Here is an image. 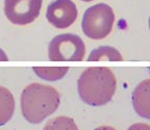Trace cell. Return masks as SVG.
Listing matches in <instances>:
<instances>
[{
    "instance_id": "1",
    "label": "cell",
    "mask_w": 150,
    "mask_h": 130,
    "mask_svg": "<svg viewBox=\"0 0 150 130\" xmlns=\"http://www.w3.org/2000/svg\"><path fill=\"white\" fill-rule=\"evenodd\" d=\"M117 80L108 68H88L77 80L79 97L92 106H102L115 95Z\"/></svg>"
},
{
    "instance_id": "2",
    "label": "cell",
    "mask_w": 150,
    "mask_h": 130,
    "mask_svg": "<svg viewBox=\"0 0 150 130\" xmlns=\"http://www.w3.org/2000/svg\"><path fill=\"white\" fill-rule=\"evenodd\" d=\"M61 103V96L53 86L33 82L21 94V110L31 124H39L49 117Z\"/></svg>"
},
{
    "instance_id": "3",
    "label": "cell",
    "mask_w": 150,
    "mask_h": 130,
    "mask_svg": "<svg viewBox=\"0 0 150 130\" xmlns=\"http://www.w3.org/2000/svg\"><path fill=\"white\" fill-rule=\"evenodd\" d=\"M115 14L112 8L105 3H98L84 12L81 21L82 31L92 40L106 37L112 29Z\"/></svg>"
},
{
    "instance_id": "4",
    "label": "cell",
    "mask_w": 150,
    "mask_h": 130,
    "mask_svg": "<svg viewBox=\"0 0 150 130\" xmlns=\"http://www.w3.org/2000/svg\"><path fill=\"white\" fill-rule=\"evenodd\" d=\"M84 54L83 41L72 33L56 35L48 47V57L52 61H81Z\"/></svg>"
},
{
    "instance_id": "5",
    "label": "cell",
    "mask_w": 150,
    "mask_h": 130,
    "mask_svg": "<svg viewBox=\"0 0 150 130\" xmlns=\"http://www.w3.org/2000/svg\"><path fill=\"white\" fill-rule=\"evenodd\" d=\"M43 0H4V14L13 24L27 25L39 17Z\"/></svg>"
},
{
    "instance_id": "6",
    "label": "cell",
    "mask_w": 150,
    "mask_h": 130,
    "mask_svg": "<svg viewBox=\"0 0 150 130\" xmlns=\"http://www.w3.org/2000/svg\"><path fill=\"white\" fill-rule=\"evenodd\" d=\"M77 7L71 0H55L47 7V20L59 29L70 27L77 19Z\"/></svg>"
},
{
    "instance_id": "7",
    "label": "cell",
    "mask_w": 150,
    "mask_h": 130,
    "mask_svg": "<svg viewBox=\"0 0 150 130\" xmlns=\"http://www.w3.org/2000/svg\"><path fill=\"white\" fill-rule=\"evenodd\" d=\"M132 106L142 118L150 120V79L141 81L132 93Z\"/></svg>"
},
{
    "instance_id": "8",
    "label": "cell",
    "mask_w": 150,
    "mask_h": 130,
    "mask_svg": "<svg viewBox=\"0 0 150 130\" xmlns=\"http://www.w3.org/2000/svg\"><path fill=\"white\" fill-rule=\"evenodd\" d=\"M15 110V99L11 91L0 86V126L12 119Z\"/></svg>"
},
{
    "instance_id": "9",
    "label": "cell",
    "mask_w": 150,
    "mask_h": 130,
    "mask_svg": "<svg viewBox=\"0 0 150 130\" xmlns=\"http://www.w3.org/2000/svg\"><path fill=\"white\" fill-rule=\"evenodd\" d=\"M122 61L121 53L117 49L110 46H100L95 48L90 53L88 61Z\"/></svg>"
},
{
    "instance_id": "10",
    "label": "cell",
    "mask_w": 150,
    "mask_h": 130,
    "mask_svg": "<svg viewBox=\"0 0 150 130\" xmlns=\"http://www.w3.org/2000/svg\"><path fill=\"white\" fill-rule=\"evenodd\" d=\"M33 71L38 77L47 80V81H55L62 79L67 72L69 68L67 67H33Z\"/></svg>"
},
{
    "instance_id": "11",
    "label": "cell",
    "mask_w": 150,
    "mask_h": 130,
    "mask_svg": "<svg viewBox=\"0 0 150 130\" xmlns=\"http://www.w3.org/2000/svg\"><path fill=\"white\" fill-rule=\"evenodd\" d=\"M43 130H78V127L72 118L59 116L47 122Z\"/></svg>"
},
{
    "instance_id": "12",
    "label": "cell",
    "mask_w": 150,
    "mask_h": 130,
    "mask_svg": "<svg viewBox=\"0 0 150 130\" xmlns=\"http://www.w3.org/2000/svg\"><path fill=\"white\" fill-rule=\"evenodd\" d=\"M128 130H150V125L145 123H136L131 125Z\"/></svg>"
},
{
    "instance_id": "13",
    "label": "cell",
    "mask_w": 150,
    "mask_h": 130,
    "mask_svg": "<svg viewBox=\"0 0 150 130\" xmlns=\"http://www.w3.org/2000/svg\"><path fill=\"white\" fill-rule=\"evenodd\" d=\"M8 61V58H7L6 54L4 53L2 49L0 48V61Z\"/></svg>"
},
{
    "instance_id": "14",
    "label": "cell",
    "mask_w": 150,
    "mask_h": 130,
    "mask_svg": "<svg viewBox=\"0 0 150 130\" xmlns=\"http://www.w3.org/2000/svg\"><path fill=\"white\" fill-rule=\"evenodd\" d=\"M95 130H116L114 127H110V126H100V127L96 128Z\"/></svg>"
},
{
    "instance_id": "15",
    "label": "cell",
    "mask_w": 150,
    "mask_h": 130,
    "mask_svg": "<svg viewBox=\"0 0 150 130\" xmlns=\"http://www.w3.org/2000/svg\"><path fill=\"white\" fill-rule=\"evenodd\" d=\"M81 1H84V2H90V1H93V0H81Z\"/></svg>"
},
{
    "instance_id": "16",
    "label": "cell",
    "mask_w": 150,
    "mask_h": 130,
    "mask_svg": "<svg viewBox=\"0 0 150 130\" xmlns=\"http://www.w3.org/2000/svg\"><path fill=\"white\" fill-rule=\"evenodd\" d=\"M149 29H150V17H149Z\"/></svg>"
},
{
    "instance_id": "17",
    "label": "cell",
    "mask_w": 150,
    "mask_h": 130,
    "mask_svg": "<svg viewBox=\"0 0 150 130\" xmlns=\"http://www.w3.org/2000/svg\"><path fill=\"white\" fill-rule=\"evenodd\" d=\"M148 70H149V72H150V68H149V69H148Z\"/></svg>"
}]
</instances>
